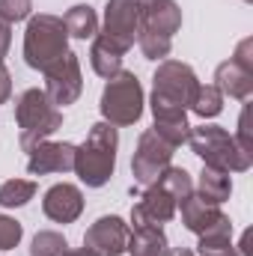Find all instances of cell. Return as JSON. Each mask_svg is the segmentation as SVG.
<instances>
[{"mask_svg": "<svg viewBox=\"0 0 253 256\" xmlns=\"http://www.w3.org/2000/svg\"><path fill=\"white\" fill-rule=\"evenodd\" d=\"M200 86V78L188 63L179 60H161L152 74V92H149V110L155 122L164 120H185L188 104Z\"/></svg>", "mask_w": 253, "mask_h": 256, "instance_id": "obj_1", "label": "cell"}, {"mask_svg": "<svg viewBox=\"0 0 253 256\" xmlns=\"http://www.w3.org/2000/svg\"><path fill=\"white\" fill-rule=\"evenodd\" d=\"M116 149H120V131L110 122H96L86 131L84 143L74 146V173L86 188H104L116 170Z\"/></svg>", "mask_w": 253, "mask_h": 256, "instance_id": "obj_2", "label": "cell"}, {"mask_svg": "<svg viewBox=\"0 0 253 256\" xmlns=\"http://www.w3.org/2000/svg\"><path fill=\"white\" fill-rule=\"evenodd\" d=\"M15 122H18V143L24 152L48 140L54 131L63 128V110L45 96V90H24L15 102Z\"/></svg>", "mask_w": 253, "mask_h": 256, "instance_id": "obj_3", "label": "cell"}, {"mask_svg": "<svg viewBox=\"0 0 253 256\" xmlns=\"http://www.w3.org/2000/svg\"><path fill=\"white\" fill-rule=\"evenodd\" d=\"M68 51V30L63 18L51 12H39L27 18L24 30V63L36 72H45Z\"/></svg>", "mask_w": 253, "mask_h": 256, "instance_id": "obj_4", "label": "cell"}, {"mask_svg": "<svg viewBox=\"0 0 253 256\" xmlns=\"http://www.w3.org/2000/svg\"><path fill=\"white\" fill-rule=\"evenodd\" d=\"M188 146L194 149L196 158H202L206 167H218L226 173H248L253 167V155L242 152L236 137L220 126H190Z\"/></svg>", "mask_w": 253, "mask_h": 256, "instance_id": "obj_5", "label": "cell"}, {"mask_svg": "<svg viewBox=\"0 0 253 256\" xmlns=\"http://www.w3.org/2000/svg\"><path fill=\"white\" fill-rule=\"evenodd\" d=\"M143 104H146V96H143V86L137 80L134 72H116L114 78H108L104 90H102V98H98V110H102V120L110 122V126L122 128V126H134L140 116H143Z\"/></svg>", "mask_w": 253, "mask_h": 256, "instance_id": "obj_6", "label": "cell"}, {"mask_svg": "<svg viewBox=\"0 0 253 256\" xmlns=\"http://www.w3.org/2000/svg\"><path fill=\"white\" fill-rule=\"evenodd\" d=\"M173 146L167 140H161L152 128H146L137 137V149L131 155V176L137 185H155L161 179V173L173 164Z\"/></svg>", "mask_w": 253, "mask_h": 256, "instance_id": "obj_7", "label": "cell"}, {"mask_svg": "<svg viewBox=\"0 0 253 256\" xmlns=\"http://www.w3.org/2000/svg\"><path fill=\"white\" fill-rule=\"evenodd\" d=\"M45 74V96L57 104V108H68L80 98L84 92V74H80V60L74 51H66L63 57L51 68L42 72Z\"/></svg>", "mask_w": 253, "mask_h": 256, "instance_id": "obj_8", "label": "cell"}, {"mask_svg": "<svg viewBox=\"0 0 253 256\" xmlns=\"http://www.w3.org/2000/svg\"><path fill=\"white\" fill-rule=\"evenodd\" d=\"M98 33L108 36L116 48L131 51L140 33V9L134 0H108L104 6V18L98 24Z\"/></svg>", "mask_w": 253, "mask_h": 256, "instance_id": "obj_9", "label": "cell"}, {"mask_svg": "<svg viewBox=\"0 0 253 256\" xmlns=\"http://www.w3.org/2000/svg\"><path fill=\"white\" fill-rule=\"evenodd\" d=\"M128 232L131 226L120 214H102L84 232V248L96 250L98 256H122L128 248Z\"/></svg>", "mask_w": 253, "mask_h": 256, "instance_id": "obj_10", "label": "cell"}, {"mask_svg": "<svg viewBox=\"0 0 253 256\" xmlns=\"http://www.w3.org/2000/svg\"><path fill=\"white\" fill-rule=\"evenodd\" d=\"M176 208H179V202L158 182L146 185L140 200L131 206V226H164L176 218Z\"/></svg>", "mask_w": 253, "mask_h": 256, "instance_id": "obj_11", "label": "cell"}, {"mask_svg": "<svg viewBox=\"0 0 253 256\" xmlns=\"http://www.w3.org/2000/svg\"><path fill=\"white\" fill-rule=\"evenodd\" d=\"M42 212L54 224H74L84 214V194L72 182H57L42 196Z\"/></svg>", "mask_w": 253, "mask_h": 256, "instance_id": "obj_12", "label": "cell"}, {"mask_svg": "<svg viewBox=\"0 0 253 256\" xmlns=\"http://www.w3.org/2000/svg\"><path fill=\"white\" fill-rule=\"evenodd\" d=\"M137 9H140V30H146V33L173 39L182 30V9L176 0H143V3H137Z\"/></svg>", "mask_w": 253, "mask_h": 256, "instance_id": "obj_13", "label": "cell"}, {"mask_svg": "<svg viewBox=\"0 0 253 256\" xmlns=\"http://www.w3.org/2000/svg\"><path fill=\"white\" fill-rule=\"evenodd\" d=\"M74 167V143H54L42 140L30 149L27 173L30 176H48V173H68Z\"/></svg>", "mask_w": 253, "mask_h": 256, "instance_id": "obj_14", "label": "cell"}, {"mask_svg": "<svg viewBox=\"0 0 253 256\" xmlns=\"http://www.w3.org/2000/svg\"><path fill=\"white\" fill-rule=\"evenodd\" d=\"M214 86L224 92V98L230 96L236 102H248L253 96V72L230 57L214 68Z\"/></svg>", "mask_w": 253, "mask_h": 256, "instance_id": "obj_15", "label": "cell"}, {"mask_svg": "<svg viewBox=\"0 0 253 256\" xmlns=\"http://www.w3.org/2000/svg\"><path fill=\"white\" fill-rule=\"evenodd\" d=\"M176 212H182V224H185V230L194 232V236H202L208 226H214V224L224 218L220 206L208 202L206 196H200L196 191L190 194V196H185V200L179 202V208H176Z\"/></svg>", "mask_w": 253, "mask_h": 256, "instance_id": "obj_16", "label": "cell"}, {"mask_svg": "<svg viewBox=\"0 0 253 256\" xmlns=\"http://www.w3.org/2000/svg\"><path fill=\"white\" fill-rule=\"evenodd\" d=\"M122 57H126V51L122 48H116L108 36H102V33H96V39H92V45H90V66H92V72L98 74V78H114L116 72H122Z\"/></svg>", "mask_w": 253, "mask_h": 256, "instance_id": "obj_17", "label": "cell"}, {"mask_svg": "<svg viewBox=\"0 0 253 256\" xmlns=\"http://www.w3.org/2000/svg\"><path fill=\"white\" fill-rule=\"evenodd\" d=\"M194 191L200 194V196H206L208 202H214V206H224L232 196V176L226 170H218V167H206L202 164Z\"/></svg>", "mask_w": 253, "mask_h": 256, "instance_id": "obj_18", "label": "cell"}, {"mask_svg": "<svg viewBox=\"0 0 253 256\" xmlns=\"http://www.w3.org/2000/svg\"><path fill=\"white\" fill-rule=\"evenodd\" d=\"M167 248H170V242H167V236H164L161 226H131L126 254H131V256H164Z\"/></svg>", "mask_w": 253, "mask_h": 256, "instance_id": "obj_19", "label": "cell"}, {"mask_svg": "<svg viewBox=\"0 0 253 256\" xmlns=\"http://www.w3.org/2000/svg\"><path fill=\"white\" fill-rule=\"evenodd\" d=\"M63 24H66V30H68V36L86 42V39H96L102 21H98V12H96L90 3H74V6L63 15Z\"/></svg>", "mask_w": 253, "mask_h": 256, "instance_id": "obj_20", "label": "cell"}, {"mask_svg": "<svg viewBox=\"0 0 253 256\" xmlns=\"http://www.w3.org/2000/svg\"><path fill=\"white\" fill-rule=\"evenodd\" d=\"M188 110H194L202 122L220 116V110H224V92L214 84H200L196 92H194V98H190Z\"/></svg>", "mask_w": 253, "mask_h": 256, "instance_id": "obj_21", "label": "cell"}, {"mask_svg": "<svg viewBox=\"0 0 253 256\" xmlns=\"http://www.w3.org/2000/svg\"><path fill=\"white\" fill-rule=\"evenodd\" d=\"M36 196V182L30 179H6L0 185V208H21Z\"/></svg>", "mask_w": 253, "mask_h": 256, "instance_id": "obj_22", "label": "cell"}, {"mask_svg": "<svg viewBox=\"0 0 253 256\" xmlns=\"http://www.w3.org/2000/svg\"><path fill=\"white\" fill-rule=\"evenodd\" d=\"M158 185L170 194L176 202H182L185 196H190V194H194V179H190V173L185 170V167H173V164L161 173Z\"/></svg>", "mask_w": 253, "mask_h": 256, "instance_id": "obj_23", "label": "cell"}, {"mask_svg": "<svg viewBox=\"0 0 253 256\" xmlns=\"http://www.w3.org/2000/svg\"><path fill=\"white\" fill-rule=\"evenodd\" d=\"M66 250H68V242L57 230H42L30 242V256H63Z\"/></svg>", "mask_w": 253, "mask_h": 256, "instance_id": "obj_24", "label": "cell"}, {"mask_svg": "<svg viewBox=\"0 0 253 256\" xmlns=\"http://www.w3.org/2000/svg\"><path fill=\"white\" fill-rule=\"evenodd\" d=\"M137 48H140V54H143L146 60L161 63V60H167V57H170V51H173V39L140 30V33H137Z\"/></svg>", "mask_w": 253, "mask_h": 256, "instance_id": "obj_25", "label": "cell"}, {"mask_svg": "<svg viewBox=\"0 0 253 256\" xmlns=\"http://www.w3.org/2000/svg\"><path fill=\"white\" fill-rule=\"evenodd\" d=\"M24 238V226L9 218V214H0V250H15Z\"/></svg>", "mask_w": 253, "mask_h": 256, "instance_id": "obj_26", "label": "cell"}, {"mask_svg": "<svg viewBox=\"0 0 253 256\" xmlns=\"http://www.w3.org/2000/svg\"><path fill=\"white\" fill-rule=\"evenodd\" d=\"M33 15V0H0V18L6 24L27 21Z\"/></svg>", "mask_w": 253, "mask_h": 256, "instance_id": "obj_27", "label": "cell"}, {"mask_svg": "<svg viewBox=\"0 0 253 256\" xmlns=\"http://www.w3.org/2000/svg\"><path fill=\"white\" fill-rule=\"evenodd\" d=\"M232 137H236V143L242 146V152L253 155V140H250V110H248V104H244V110H242V116H238V134H232Z\"/></svg>", "mask_w": 253, "mask_h": 256, "instance_id": "obj_28", "label": "cell"}, {"mask_svg": "<svg viewBox=\"0 0 253 256\" xmlns=\"http://www.w3.org/2000/svg\"><path fill=\"white\" fill-rule=\"evenodd\" d=\"M200 256H238L232 242H214V244H196Z\"/></svg>", "mask_w": 253, "mask_h": 256, "instance_id": "obj_29", "label": "cell"}, {"mask_svg": "<svg viewBox=\"0 0 253 256\" xmlns=\"http://www.w3.org/2000/svg\"><path fill=\"white\" fill-rule=\"evenodd\" d=\"M9 96H12V74H9L6 66L0 63V104H6Z\"/></svg>", "mask_w": 253, "mask_h": 256, "instance_id": "obj_30", "label": "cell"}, {"mask_svg": "<svg viewBox=\"0 0 253 256\" xmlns=\"http://www.w3.org/2000/svg\"><path fill=\"white\" fill-rule=\"evenodd\" d=\"M9 45H12V24H6V21L0 18V63H3V57L9 54Z\"/></svg>", "mask_w": 253, "mask_h": 256, "instance_id": "obj_31", "label": "cell"}, {"mask_svg": "<svg viewBox=\"0 0 253 256\" xmlns=\"http://www.w3.org/2000/svg\"><path fill=\"white\" fill-rule=\"evenodd\" d=\"M238 256H253V230L242 232V244H238Z\"/></svg>", "mask_w": 253, "mask_h": 256, "instance_id": "obj_32", "label": "cell"}, {"mask_svg": "<svg viewBox=\"0 0 253 256\" xmlns=\"http://www.w3.org/2000/svg\"><path fill=\"white\" fill-rule=\"evenodd\" d=\"M63 256H98L96 250H90V248H68Z\"/></svg>", "mask_w": 253, "mask_h": 256, "instance_id": "obj_33", "label": "cell"}, {"mask_svg": "<svg viewBox=\"0 0 253 256\" xmlns=\"http://www.w3.org/2000/svg\"><path fill=\"white\" fill-rule=\"evenodd\" d=\"M164 256H196L194 250H188V248H167L164 250Z\"/></svg>", "mask_w": 253, "mask_h": 256, "instance_id": "obj_34", "label": "cell"}, {"mask_svg": "<svg viewBox=\"0 0 253 256\" xmlns=\"http://www.w3.org/2000/svg\"><path fill=\"white\" fill-rule=\"evenodd\" d=\"M244 3H253V0H244Z\"/></svg>", "mask_w": 253, "mask_h": 256, "instance_id": "obj_35", "label": "cell"}, {"mask_svg": "<svg viewBox=\"0 0 253 256\" xmlns=\"http://www.w3.org/2000/svg\"><path fill=\"white\" fill-rule=\"evenodd\" d=\"M137 3H143V0H137Z\"/></svg>", "mask_w": 253, "mask_h": 256, "instance_id": "obj_36", "label": "cell"}]
</instances>
